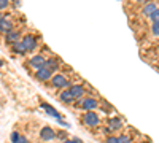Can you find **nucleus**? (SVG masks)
Here are the masks:
<instances>
[{"mask_svg": "<svg viewBox=\"0 0 159 143\" xmlns=\"http://www.w3.org/2000/svg\"><path fill=\"white\" fill-rule=\"evenodd\" d=\"M81 123H83V126H86L89 129H96L102 124V118L96 111H84L81 114Z\"/></svg>", "mask_w": 159, "mask_h": 143, "instance_id": "nucleus-1", "label": "nucleus"}, {"mask_svg": "<svg viewBox=\"0 0 159 143\" xmlns=\"http://www.w3.org/2000/svg\"><path fill=\"white\" fill-rule=\"evenodd\" d=\"M76 107L80 110H83V111H96L99 107H100V102L96 99V97H84L81 100H78L76 102Z\"/></svg>", "mask_w": 159, "mask_h": 143, "instance_id": "nucleus-2", "label": "nucleus"}, {"mask_svg": "<svg viewBox=\"0 0 159 143\" xmlns=\"http://www.w3.org/2000/svg\"><path fill=\"white\" fill-rule=\"evenodd\" d=\"M51 86L52 87H54V89H69L70 86H72V83L69 81V78L67 76H65L64 73H56L54 76H52L51 78Z\"/></svg>", "mask_w": 159, "mask_h": 143, "instance_id": "nucleus-3", "label": "nucleus"}, {"mask_svg": "<svg viewBox=\"0 0 159 143\" xmlns=\"http://www.w3.org/2000/svg\"><path fill=\"white\" fill-rule=\"evenodd\" d=\"M40 140L42 141H51V140H56L57 138V131L54 127L51 126H43L42 129H40Z\"/></svg>", "mask_w": 159, "mask_h": 143, "instance_id": "nucleus-4", "label": "nucleus"}, {"mask_svg": "<svg viewBox=\"0 0 159 143\" xmlns=\"http://www.w3.org/2000/svg\"><path fill=\"white\" fill-rule=\"evenodd\" d=\"M34 76H35V80H38V81H42V83H48V81H51V78L54 76V72H51V70H49V69H46V67H42V69L35 70Z\"/></svg>", "mask_w": 159, "mask_h": 143, "instance_id": "nucleus-5", "label": "nucleus"}, {"mask_svg": "<svg viewBox=\"0 0 159 143\" xmlns=\"http://www.w3.org/2000/svg\"><path fill=\"white\" fill-rule=\"evenodd\" d=\"M57 99H59V102L65 103V105H73V103H76V99H75V96L72 94L70 87H69V89H62L61 92L57 94Z\"/></svg>", "mask_w": 159, "mask_h": 143, "instance_id": "nucleus-6", "label": "nucleus"}, {"mask_svg": "<svg viewBox=\"0 0 159 143\" xmlns=\"http://www.w3.org/2000/svg\"><path fill=\"white\" fill-rule=\"evenodd\" d=\"M29 67H32L34 70H38V69H42V67H45V64H46V57L45 56H42V54H35V56H32L30 59H29Z\"/></svg>", "mask_w": 159, "mask_h": 143, "instance_id": "nucleus-7", "label": "nucleus"}, {"mask_svg": "<svg viewBox=\"0 0 159 143\" xmlns=\"http://www.w3.org/2000/svg\"><path fill=\"white\" fill-rule=\"evenodd\" d=\"M70 91H72V94L75 96L76 102L81 100V99H84L86 94H88V91H86V87H84L83 84H72V86H70Z\"/></svg>", "mask_w": 159, "mask_h": 143, "instance_id": "nucleus-8", "label": "nucleus"}, {"mask_svg": "<svg viewBox=\"0 0 159 143\" xmlns=\"http://www.w3.org/2000/svg\"><path fill=\"white\" fill-rule=\"evenodd\" d=\"M22 43H24L25 49H27V53H29V51H35L38 48V40L34 35H25L22 38Z\"/></svg>", "mask_w": 159, "mask_h": 143, "instance_id": "nucleus-9", "label": "nucleus"}, {"mask_svg": "<svg viewBox=\"0 0 159 143\" xmlns=\"http://www.w3.org/2000/svg\"><path fill=\"white\" fill-rule=\"evenodd\" d=\"M107 126H110L115 132H118L124 127V121L119 118V116H110V118L107 119Z\"/></svg>", "mask_w": 159, "mask_h": 143, "instance_id": "nucleus-10", "label": "nucleus"}, {"mask_svg": "<svg viewBox=\"0 0 159 143\" xmlns=\"http://www.w3.org/2000/svg\"><path fill=\"white\" fill-rule=\"evenodd\" d=\"M40 108H43V110H45V111H46L49 116H52V118H56L57 121H59V119H62V114H61V113H59V111H57L54 107H51L49 103L42 102V103H40Z\"/></svg>", "mask_w": 159, "mask_h": 143, "instance_id": "nucleus-11", "label": "nucleus"}, {"mask_svg": "<svg viewBox=\"0 0 159 143\" xmlns=\"http://www.w3.org/2000/svg\"><path fill=\"white\" fill-rule=\"evenodd\" d=\"M5 42H7V45H13V43H16V42H21V32L11 30V32L5 34Z\"/></svg>", "mask_w": 159, "mask_h": 143, "instance_id": "nucleus-12", "label": "nucleus"}, {"mask_svg": "<svg viewBox=\"0 0 159 143\" xmlns=\"http://www.w3.org/2000/svg\"><path fill=\"white\" fill-rule=\"evenodd\" d=\"M13 30V21H10L8 18H2L0 19V32L8 34Z\"/></svg>", "mask_w": 159, "mask_h": 143, "instance_id": "nucleus-13", "label": "nucleus"}, {"mask_svg": "<svg viewBox=\"0 0 159 143\" xmlns=\"http://www.w3.org/2000/svg\"><path fill=\"white\" fill-rule=\"evenodd\" d=\"M156 10H157V5H156L154 2H148V3H145V5H143L142 13H143L145 16H148V18H150V16L153 15V13H154Z\"/></svg>", "mask_w": 159, "mask_h": 143, "instance_id": "nucleus-14", "label": "nucleus"}, {"mask_svg": "<svg viewBox=\"0 0 159 143\" xmlns=\"http://www.w3.org/2000/svg\"><path fill=\"white\" fill-rule=\"evenodd\" d=\"M11 48H13V53H16V54H19V56H24L25 53H27V49H25L22 40H21V42H16V43H13Z\"/></svg>", "mask_w": 159, "mask_h": 143, "instance_id": "nucleus-15", "label": "nucleus"}, {"mask_svg": "<svg viewBox=\"0 0 159 143\" xmlns=\"http://www.w3.org/2000/svg\"><path fill=\"white\" fill-rule=\"evenodd\" d=\"M45 67L49 69L51 72H57V70H59V62H57V59H54V57H49V59H46Z\"/></svg>", "mask_w": 159, "mask_h": 143, "instance_id": "nucleus-16", "label": "nucleus"}, {"mask_svg": "<svg viewBox=\"0 0 159 143\" xmlns=\"http://www.w3.org/2000/svg\"><path fill=\"white\" fill-rule=\"evenodd\" d=\"M118 138H119V141H121V143H132V137L129 134H119Z\"/></svg>", "mask_w": 159, "mask_h": 143, "instance_id": "nucleus-17", "label": "nucleus"}, {"mask_svg": "<svg viewBox=\"0 0 159 143\" xmlns=\"http://www.w3.org/2000/svg\"><path fill=\"white\" fill-rule=\"evenodd\" d=\"M19 138H21V134H19L18 131H13V132L10 134V141H11V143H18Z\"/></svg>", "mask_w": 159, "mask_h": 143, "instance_id": "nucleus-18", "label": "nucleus"}, {"mask_svg": "<svg viewBox=\"0 0 159 143\" xmlns=\"http://www.w3.org/2000/svg\"><path fill=\"white\" fill-rule=\"evenodd\" d=\"M105 143H121L118 138V135H107L105 137Z\"/></svg>", "mask_w": 159, "mask_h": 143, "instance_id": "nucleus-19", "label": "nucleus"}, {"mask_svg": "<svg viewBox=\"0 0 159 143\" xmlns=\"http://www.w3.org/2000/svg\"><path fill=\"white\" fill-rule=\"evenodd\" d=\"M151 34H153L154 37H159V22L151 24Z\"/></svg>", "mask_w": 159, "mask_h": 143, "instance_id": "nucleus-20", "label": "nucleus"}, {"mask_svg": "<svg viewBox=\"0 0 159 143\" xmlns=\"http://www.w3.org/2000/svg\"><path fill=\"white\" fill-rule=\"evenodd\" d=\"M150 19H151V22H153V24L159 22V8H157V10H156V11L153 13V15L150 16Z\"/></svg>", "mask_w": 159, "mask_h": 143, "instance_id": "nucleus-21", "label": "nucleus"}, {"mask_svg": "<svg viewBox=\"0 0 159 143\" xmlns=\"http://www.w3.org/2000/svg\"><path fill=\"white\" fill-rule=\"evenodd\" d=\"M57 138L64 141V140H67V138H69V134H67V132H64V131H57Z\"/></svg>", "mask_w": 159, "mask_h": 143, "instance_id": "nucleus-22", "label": "nucleus"}, {"mask_svg": "<svg viewBox=\"0 0 159 143\" xmlns=\"http://www.w3.org/2000/svg\"><path fill=\"white\" fill-rule=\"evenodd\" d=\"M10 7V0H0V11H3Z\"/></svg>", "mask_w": 159, "mask_h": 143, "instance_id": "nucleus-23", "label": "nucleus"}, {"mask_svg": "<svg viewBox=\"0 0 159 143\" xmlns=\"http://www.w3.org/2000/svg\"><path fill=\"white\" fill-rule=\"evenodd\" d=\"M18 143H30V141H29V138L25 137V135H21V138H19V141H18Z\"/></svg>", "mask_w": 159, "mask_h": 143, "instance_id": "nucleus-24", "label": "nucleus"}, {"mask_svg": "<svg viewBox=\"0 0 159 143\" xmlns=\"http://www.w3.org/2000/svg\"><path fill=\"white\" fill-rule=\"evenodd\" d=\"M137 2H140V3L145 5V3H148V2H153V0H137Z\"/></svg>", "mask_w": 159, "mask_h": 143, "instance_id": "nucleus-25", "label": "nucleus"}, {"mask_svg": "<svg viewBox=\"0 0 159 143\" xmlns=\"http://www.w3.org/2000/svg\"><path fill=\"white\" fill-rule=\"evenodd\" d=\"M62 143H75V141H73V138H72V140H69V138H67V140H64Z\"/></svg>", "mask_w": 159, "mask_h": 143, "instance_id": "nucleus-26", "label": "nucleus"}, {"mask_svg": "<svg viewBox=\"0 0 159 143\" xmlns=\"http://www.w3.org/2000/svg\"><path fill=\"white\" fill-rule=\"evenodd\" d=\"M73 141H75V143H83V141H81V140H80V138H76V137H75V138H73Z\"/></svg>", "mask_w": 159, "mask_h": 143, "instance_id": "nucleus-27", "label": "nucleus"}, {"mask_svg": "<svg viewBox=\"0 0 159 143\" xmlns=\"http://www.w3.org/2000/svg\"><path fill=\"white\" fill-rule=\"evenodd\" d=\"M2 65H3V62H2V60H0V67H2Z\"/></svg>", "mask_w": 159, "mask_h": 143, "instance_id": "nucleus-28", "label": "nucleus"}, {"mask_svg": "<svg viewBox=\"0 0 159 143\" xmlns=\"http://www.w3.org/2000/svg\"><path fill=\"white\" fill-rule=\"evenodd\" d=\"M2 18H3V16H2V13H0V19H2Z\"/></svg>", "mask_w": 159, "mask_h": 143, "instance_id": "nucleus-29", "label": "nucleus"}, {"mask_svg": "<svg viewBox=\"0 0 159 143\" xmlns=\"http://www.w3.org/2000/svg\"><path fill=\"white\" fill-rule=\"evenodd\" d=\"M157 49H159V45H157Z\"/></svg>", "mask_w": 159, "mask_h": 143, "instance_id": "nucleus-30", "label": "nucleus"}]
</instances>
